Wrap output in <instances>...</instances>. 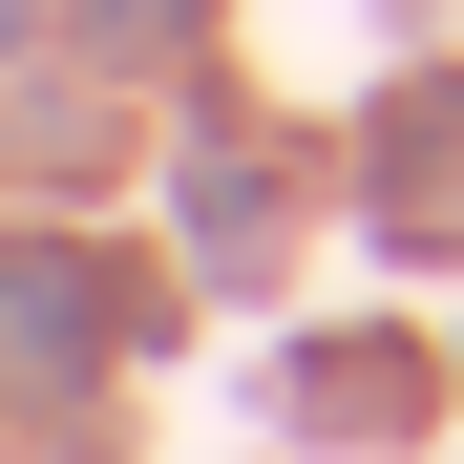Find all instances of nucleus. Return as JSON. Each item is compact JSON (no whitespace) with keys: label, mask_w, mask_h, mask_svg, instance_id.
I'll return each mask as SVG.
<instances>
[{"label":"nucleus","mask_w":464,"mask_h":464,"mask_svg":"<svg viewBox=\"0 0 464 464\" xmlns=\"http://www.w3.org/2000/svg\"><path fill=\"white\" fill-rule=\"evenodd\" d=\"M85 22H106V63H148V43L190 22V0H85Z\"/></svg>","instance_id":"4"},{"label":"nucleus","mask_w":464,"mask_h":464,"mask_svg":"<svg viewBox=\"0 0 464 464\" xmlns=\"http://www.w3.org/2000/svg\"><path fill=\"white\" fill-rule=\"evenodd\" d=\"M0 22H22V0H0Z\"/></svg>","instance_id":"5"},{"label":"nucleus","mask_w":464,"mask_h":464,"mask_svg":"<svg viewBox=\"0 0 464 464\" xmlns=\"http://www.w3.org/2000/svg\"><path fill=\"white\" fill-rule=\"evenodd\" d=\"M295 401H317V422H401L422 359H401V338H317V359H295Z\"/></svg>","instance_id":"3"},{"label":"nucleus","mask_w":464,"mask_h":464,"mask_svg":"<svg viewBox=\"0 0 464 464\" xmlns=\"http://www.w3.org/2000/svg\"><path fill=\"white\" fill-rule=\"evenodd\" d=\"M190 232H211V275H275V148H211V169H190Z\"/></svg>","instance_id":"2"},{"label":"nucleus","mask_w":464,"mask_h":464,"mask_svg":"<svg viewBox=\"0 0 464 464\" xmlns=\"http://www.w3.org/2000/svg\"><path fill=\"white\" fill-rule=\"evenodd\" d=\"M380 232H401V254H464V106H380Z\"/></svg>","instance_id":"1"}]
</instances>
